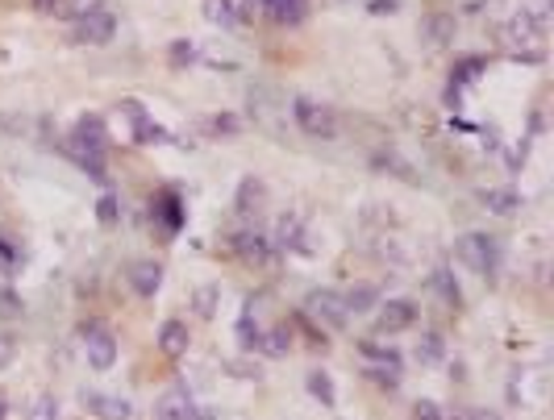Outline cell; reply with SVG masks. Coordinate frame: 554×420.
I'll return each instance as SVG.
<instances>
[{
	"instance_id": "6da1fadb",
	"label": "cell",
	"mask_w": 554,
	"mask_h": 420,
	"mask_svg": "<svg viewBox=\"0 0 554 420\" xmlns=\"http://www.w3.org/2000/svg\"><path fill=\"white\" fill-rule=\"evenodd\" d=\"M292 121H297L309 137H334L338 134L334 113L325 109V105H317V100H309V96H297V100H292Z\"/></svg>"
},
{
	"instance_id": "7a4b0ae2",
	"label": "cell",
	"mask_w": 554,
	"mask_h": 420,
	"mask_svg": "<svg viewBox=\"0 0 554 420\" xmlns=\"http://www.w3.org/2000/svg\"><path fill=\"white\" fill-rule=\"evenodd\" d=\"M455 250H459V258L475 275H492L496 262H501V250H496V242H492L487 233H467V237H459Z\"/></svg>"
},
{
	"instance_id": "3957f363",
	"label": "cell",
	"mask_w": 554,
	"mask_h": 420,
	"mask_svg": "<svg viewBox=\"0 0 554 420\" xmlns=\"http://www.w3.org/2000/svg\"><path fill=\"white\" fill-rule=\"evenodd\" d=\"M83 354H88L92 370H108V366L117 362V338L100 321H92V325H83Z\"/></svg>"
},
{
	"instance_id": "277c9868",
	"label": "cell",
	"mask_w": 554,
	"mask_h": 420,
	"mask_svg": "<svg viewBox=\"0 0 554 420\" xmlns=\"http://www.w3.org/2000/svg\"><path fill=\"white\" fill-rule=\"evenodd\" d=\"M305 312H309L313 321L329 325V329H342L346 321H351V312H346V299H342L338 292H313V296L305 299Z\"/></svg>"
},
{
	"instance_id": "5b68a950",
	"label": "cell",
	"mask_w": 554,
	"mask_h": 420,
	"mask_svg": "<svg viewBox=\"0 0 554 420\" xmlns=\"http://www.w3.org/2000/svg\"><path fill=\"white\" fill-rule=\"evenodd\" d=\"M113 29H117V17L108 13V9H96V13L80 17L75 29H71V38L80 42V46H105L113 38Z\"/></svg>"
},
{
	"instance_id": "8992f818",
	"label": "cell",
	"mask_w": 554,
	"mask_h": 420,
	"mask_svg": "<svg viewBox=\"0 0 554 420\" xmlns=\"http://www.w3.org/2000/svg\"><path fill=\"white\" fill-rule=\"evenodd\" d=\"M417 325V304L413 299H388L376 316V329L379 333H405V329Z\"/></svg>"
},
{
	"instance_id": "52a82bcc",
	"label": "cell",
	"mask_w": 554,
	"mask_h": 420,
	"mask_svg": "<svg viewBox=\"0 0 554 420\" xmlns=\"http://www.w3.org/2000/svg\"><path fill=\"white\" fill-rule=\"evenodd\" d=\"M71 146L83 150V154H105L108 150V134H105V121L100 117H83L80 125H75V137H71Z\"/></svg>"
},
{
	"instance_id": "ba28073f",
	"label": "cell",
	"mask_w": 554,
	"mask_h": 420,
	"mask_svg": "<svg viewBox=\"0 0 554 420\" xmlns=\"http://www.w3.org/2000/svg\"><path fill=\"white\" fill-rule=\"evenodd\" d=\"M233 250H238V258L250 262V267H267V262H271V242L258 229L233 233Z\"/></svg>"
},
{
	"instance_id": "9c48e42d",
	"label": "cell",
	"mask_w": 554,
	"mask_h": 420,
	"mask_svg": "<svg viewBox=\"0 0 554 420\" xmlns=\"http://www.w3.org/2000/svg\"><path fill=\"white\" fill-rule=\"evenodd\" d=\"M192 416V395L184 383H176L171 392L159 395V404H154V420H188Z\"/></svg>"
},
{
	"instance_id": "30bf717a",
	"label": "cell",
	"mask_w": 554,
	"mask_h": 420,
	"mask_svg": "<svg viewBox=\"0 0 554 420\" xmlns=\"http://www.w3.org/2000/svg\"><path fill=\"white\" fill-rule=\"evenodd\" d=\"M130 287H134L138 296H154V292L162 287V267L159 262H150V258L130 262Z\"/></svg>"
},
{
	"instance_id": "8fae6325",
	"label": "cell",
	"mask_w": 554,
	"mask_h": 420,
	"mask_svg": "<svg viewBox=\"0 0 554 420\" xmlns=\"http://www.w3.org/2000/svg\"><path fill=\"white\" fill-rule=\"evenodd\" d=\"M83 404L105 420H130V412H134L130 400H122V395H100V392H83Z\"/></svg>"
},
{
	"instance_id": "7c38bea8",
	"label": "cell",
	"mask_w": 554,
	"mask_h": 420,
	"mask_svg": "<svg viewBox=\"0 0 554 420\" xmlns=\"http://www.w3.org/2000/svg\"><path fill=\"white\" fill-rule=\"evenodd\" d=\"M504 42L509 46H521V51H534V46H542V29L529 21V17L513 13V21L504 26Z\"/></svg>"
},
{
	"instance_id": "4fadbf2b",
	"label": "cell",
	"mask_w": 554,
	"mask_h": 420,
	"mask_svg": "<svg viewBox=\"0 0 554 420\" xmlns=\"http://www.w3.org/2000/svg\"><path fill=\"white\" fill-rule=\"evenodd\" d=\"M159 350L167 354V358H179V354L188 350V325H184V321H167V325L159 329Z\"/></svg>"
},
{
	"instance_id": "5bb4252c",
	"label": "cell",
	"mask_w": 554,
	"mask_h": 420,
	"mask_svg": "<svg viewBox=\"0 0 554 420\" xmlns=\"http://www.w3.org/2000/svg\"><path fill=\"white\" fill-rule=\"evenodd\" d=\"M421 38L430 42V46H447L455 38V17L450 13H430L425 17V26H421Z\"/></svg>"
},
{
	"instance_id": "9a60e30c",
	"label": "cell",
	"mask_w": 554,
	"mask_h": 420,
	"mask_svg": "<svg viewBox=\"0 0 554 420\" xmlns=\"http://www.w3.org/2000/svg\"><path fill=\"white\" fill-rule=\"evenodd\" d=\"M263 200H267V191H263V183H258L255 175L242 179V188H238V213L242 217H255L258 208H263Z\"/></svg>"
},
{
	"instance_id": "2e32d148",
	"label": "cell",
	"mask_w": 554,
	"mask_h": 420,
	"mask_svg": "<svg viewBox=\"0 0 554 420\" xmlns=\"http://www.w3.org/2000/svg\"><path fill=\"white\" fill-rule=\"evenodd\" d=\"M201 9H204V21H209V26H221V29L238 26V9H233V0H204Z\"/></svg>"
},
{
	"instance_id": "e0dca14e",
	"label": "cell",
	"mask_w": 554,
	"mask_h": 420,
	"mask_svg": "<svg viewBox=\"0 0 554 420\" xmlns=\"http://www.w3.org/2000/svg\"><path fill=\"white\" fill-rule=\"evenodd\" d=\"M258 350L267 354V358H288V350H292V329L280 325V329H271V333H263V338H258Z\"/></svg>"
},
{
	"instance_id": "ac0fdd59",
	"label": "cell",
	"mask_w": 554,
	"mask_h": 420,
	"mask_svg": "<svg viewBox=\"0 0 554 420\" xmlns=\"http://www.w3.org/2000/svg\"><path fill=\"white\" fill-rule=\"evenodd\" d=\"M447 358V350H442V333H421L417 341V362L421 366H438Z\"/></svg>"
},
{
	"instance_id": "d6986e66",
	"label": "cell",
	"mask_w": 554,
	"mask_h": 420,
	"mask_svg": "<svg viewBox=\"0 0 554 420\" xmlns=\"http://www.w3.org/2000/svg\"><path fill=\"white\" fill-rule=\"evenodd\" d=\"M105 9V0H59L54 4V17H67V21H80V17Z\"/></svg>"
},
{
	"instance_id": "ffe728a7",
	"label": "cell",
	"mask_w": 554,
	"mask_h": 420,
	"mask_svg": "<svg viewBox=\"0 0 554 420\" xmlns=\"http://www.w3.org/2000/svg\"><path fill=\"white\" fill-rule=\"evenodd\" d=\"M192 304H196V312H201L204 321H213L217 304H221V287H217V284H201V287H196V296H192Z\"/></svg>"
},
{
	"instance_id": "44dd1931",
	"label": "cell",
	"mask_w": 554,
	"mask_h": 420,
	"mask_svg": "<svg viewBox=\"0 0 554 420\" xmlns=\"http://www.w3.org/2000/svg\"><path fill=\"white\" fill-rule=\"evenodd\" d=\"M484 204L492 208V213H501V217H513L517 208H521V200H517V191H501V188L484 191Z\"/></svg>"
},
{
	"instance_id": "7402d4cb",
	"label": "cell",
	"mask_w": 554,
	"mask_h": 420,
	"mask_svg": "<svg viewBox=\"0 0 554 420\" xmlns=\"http://www.w3.org/2000/svg\"><path fill=\"white\" fill-rule=\"evenodd\" d=\"M550 13H554V0H521V17H529L542 34L550 26Z\"/></svg>"
},
{
	"instance_id": "603a6c76",
	"label": "cell",
	"mask_w": 554,
	"mask_h": 420,
	"mask_svg": "<svg viewBox=\"0 0 554 420\" xmlns=\"http://www.w3.org/2000/svg\"><path fill=\"white\" fill-rule=\"evenodd\" d=\"M305 13H309V0H280V9H275L271 17H275L280 26H300Z\"/></svg>"
},
{
	"instance_id": "cb8c5ba5",
	"label": "cell",
	"mask_w": 554,
	"mask_h": 420,
	"mask_svg": "<svg viewBox=\"0 0 554 420\" xmlns=\"http://www.w3.org/2000/svg\"><path fill=\"white\" fill-rule=\"evenodd\" d=\"M376 167H388V171H396L400 179H408V183H417V171H413V167H408L405 159L396 154V150H388V154H376Z\"/></svg>"
},
{
	"instance_id": "d4e9b609",
	"label": "cell",
	"mask_w": 554,
	"mask_h": 420,
	"mask_svg": "<svg viewBox=\"0 0 554 420\" xmlns=\"http://www.w3.org/2000/svg\"><path fill=\"white\" fill-rule=\"evenodd\" d=\"M309 392L317 395L325 408H334V400H338V395H334V383H329V375H325V370H313V375H309Z\"/></svg>"
},
{
	"instance_id": "484cf974",
	"label": "cell",
	"mask_w": 554,
	"mask_h": 420,
	"mask_svg": "<svg viewBox=\"0 0 554 420\" xmlns=\"http://www.w3.org/2000/svg\"><path fill=\"white\" fill-rule=\"evenodd\" d=\"M359 350H363V358H371V362H384V366H400V354H396V350H388V346H376V341H363Z\"/></svg>"
},
{
	"instance_id": "4316f807",
	"label": "cell",
	"mask_w": 554,
	"mask_h": 420,
	"mask_svg": "<svg viewBox=\"0 0 554 420\" xmlns=\"http://www.w3.org/2000/svg\"><path fill=\"white\" fill-rule=\"evenodd\" d=\"M188 63H196V42H171V67H188Z\"/></svg>"
},
{
	"instance_id": "83f0119b",
	"label": "cell",
	"mask_w": 554,
	"mask_h": 420,
	"mask_svg": "<svg viewBox=\"0 0 554 420\" xmlns=\"http://www.w3.org/2000/svg\"><path fill=\"white\" fill-rule=\"evenodd\" d=\"M342 299H346V312L359 316V312H367L376 304V292H371V287H359V292H351V296H342Z\"/></svg>"
},
{
	"instance_id": "f1b7e54d",
	"label": "cell",
	"mask_w": 554,
	"mask_h": 420,
	"mask_svg": "<svg viewBox=\"0 0 554 420\" xmlns=\"http://www.w3.org/2000/svg\"><path fill=\"white\" fill-rule=\"evenodd\" d=\"M29 420H59V404H54V395H38L34 408H29Z\"/></svg>"
},
{
	"instance_id": "f546056e",
	"label": "cell",
	"mask_w": 554,
	"mask_h": 420,
	"mask_svg": "<svg viewBox=\"0 0 554 420\" xmlns=\"http://www.w3.org/2000/svg\"><path fill=\"white\" fill-rule=\"evenodd\" d=\"M117 217H122V213H117V196H100V204H96V221H100V225H117Z\"/></svg>"
},
{
	"instance_id": "4dcf8cb0",
	"label": "cell",
	"mask_w": 554,
	"mask_h": 420,
	"mask_svg": "<svg viewBox=\"0 0 554 420\" xmlns=\"http://www.w3.org/2000/svg\"><path fill=\"white\" fill-rule=\"evenodd\" d=\"M479 71H484V58H467V63H459V67H455V75H450V80H455V83H471Z\"/></svg>"
},
{
	"instance_id": "1f68e13d",
	"label": "cell",
	"mask_w": 554,
	"mask_h": 420,
	"mask_svg": "<svg viewBox=\"0 0 554 420\" xmlns=\"http://www.w3.org/2000/svg\"><path fill=\"white\" fill-rule=\"evenodd\" d=\"M433 287L447 296V304H459V287H455V279H450V271H438L433 275Z\"/></svg>"
},
{
	"instance_id": "d6a6232c",
	"label": "cell",
	"mask_w": 554,
	"mask_h": 420,
	"mask_svg": "<svg viewBox=\"0 0 554 420\" xmlns=\"http://www.w3.org/2000/svg\"><path fill=\"white\" fill-rule=\"evenodd\" d=\"M413 420H447V416H442V408L433 404V400H417L413 404Z\"/></svg>"
},
{
	"instance_id": "836d02e7",
	"label": "cell",
	"mask_w": 554,
	"mask_h": 420,
	"mask_svg": "<svg viewBox=\"0 0 554 420\" xmlns=\"http://www.w3.org/2000/svg\"><path fill=\"white\" fill-rule=\"evenodd\" d=\"M238 338H242L246 350H258V338H263V333L250 325V316H242V325H238Z\"/></svg>"
},
{
	"instance_id": "e575fe53",
	"label": "cell",
	"mask_w": 554,
	"mask_h": 420,
	"mask_svg": "<svg viewBox=\"0 0 554 420\" xmlns=\"http://www.w3.org/2000/svg\"><path fill=\"white\" fill-rule=\"evenodd\" d=\"M0 316H21V299L0 287Z\"/></svg>"
},
{
	"instance_id": "d590c367",
	"label": "cell",
	"mask_w": 554,
	"mask_h": 420,
	"mask_svg": "<svg viewBox=\"0 0 554 420\" xmlns=\"http://www.w3.org/2000/svg\"><path fill=\"white\" fill-rule=\"evenodd\" d=\"M13 358H17V341L9 338V333H0V370L13 362Z\"/></svg>"
},
{
	"instance_id": "8d00e7d4",
	"label": "cell",
	"mask_w": 554,
	"mask_h": 420,
	"mask_svg": "<svg viewBox=\"0 0 554 420\" xmlns=\"http://www.w3.org/2000/svg\"><path fill=\"white\" fill-rule=\"evenodd\" d=\"M526 159H529V142H517V150L509 154V167L517 171V167H526Z\"/></svg>"
},
{
	"instance_id": "74e56055",
	"label": "cell",
	"mask_w": 554,
	"mask_h": 420,
	"mask_svg": "<svg viewBox=\"0 0 554 420\" xmlns=\"http://www.w3.org/2000/svg\"><path fill=\"white\" fill-rule=\"evenodd\" d=\"M455 420H501L496 412H484V408H467V412H459Z\"/></svg>"
},
{
	"instance_id": "f35d334b",
	"label": "cell",
	"mask_w": 554,
	"mask_h": 420,
	"mask_svg": "<svg viewBox=\"0 0 554 420\" xmlns=\"http://www.w3.org/2000/svg\"><path fill=\"white\" fill-rule=\"evenodd\" d=\"M392 4H396V0H371V13H376V17L392 13Z\"/></svg>"
},
{
	"instance_id": "ab89813d",
	"label": "cell",
	"mask_w": 554,
	"mask_h": 420,
	"mask_svg": "<svg viewBox=\"0 0 554 420\" xmlns=\"http://www.w3.org/2000/svg\"><path fill=\"white\" fill-rule=\"evenodd\" d=\"M54 4H59V0H34V9H38V13H54Z\"/></svg>"
},
{
	"instance_id": "60d3db41",
	"label": "cell",
	"mask_w": 554,
	"mask_h": 420,
	"mask_svg": "<svg viewBox=\"0 0 554 420\" xmlns=\"http://www.w3.org/2000/svg\"><path fill=\"white\" fill-rule=\"evenodd\" d=\"M0 420H4V400H0Z\"/></svg>"
}]
</instances>
